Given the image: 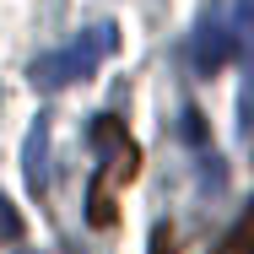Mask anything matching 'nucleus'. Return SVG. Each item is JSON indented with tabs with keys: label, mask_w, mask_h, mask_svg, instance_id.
I'll return each mask as SVG.
<instances>
[{
	"label": "nucleus",
	"mask_w": 254,
	"mask_h": 254,
	"mask_svg": "<svg viewBox=\"0 0 254 254\" xmlns=\"http://www.w3.org/2000/svg\"><path fill=\"white\" fill-rule=\"evenodd\" d=\"M87 135H92V152H98V179H92V195H87V216H92V227H114V190L125 179H135L141 152L114 114H98Z\"/></svg>",
	"instance_id": "obj_1"
},
{
	"label": "nucleus",
	"mask_w": 254,
	"mask_h": 254,
	"mask_svg": "<svg viewBox=\"0 0 254 254\" xmlns=\"http://www.w3.org/2000/svg\"><path fill=\"white\" fill-rule=\"evenodd\" d=\"M119 44V33H114V22H98V27H87V33H76L65 49L54 54H38L33 60V87H44V92H60V87H76V81H87L92 70H98L103 60L114 54Z\"/></svg>",
	"instance_id": "obj_2"
},
{
	"label": "nucleus",
	"mask_w": 254,
	"mask_h": 254,
	"mask_svg": "<svg viewBox=\"0 0 254 254\" xmlns=\"http://www.w3.org/2000/svg\"><path fill=\"white\" fill-rule=\"evenodd\" d=\"M233 27L227 22H216V16H205L200 22V33H195V70L200 76H216L222 65H227V54H233Z\"/></svg>",
	"instance_id": "obj_3"
},
{
	"label": "nucleus",
	"mask_w": 254,
	"mask_h": 254,
	"mask_svg": "<svg viewBox=\"0 0 254 254\" xmlns=\"http://www.w3.org/2000/svg\"><path fill=\"white\" fill-rule=\"evenodd\" d=\"M22 173H27V190L44 195L49 190V119L38 114L33 130H27V152H22Z\"/></svg>",
	"instance_id": "obj_4"
},
{
	"label": "nucleus",
	"mask_w": 254,
	"mask_h": 254,
	"mask_svg": "<svg viewBox=\"0 0 254 254\" xmlns=\"http://www.w3.org/2000/svg\"><path fill=\"white\" fill-rule=\"evenodd\" d=\"M222 254H254V200H249V211L238 216V227H233V238L222 244Z\"/></svg>",
	"instance_id": "obj_5"
},
{
	"label": "nucleus",
	"mask_w": 254,
	"mask_h": 254,
	"mask_svg": "<svg viewBox=\"0 0 254 254\" xmlns=\"http://www.w3.org/2000/svg\"><path fill=\"white\" fill-rule=\"evenodd\" d=\"M233 38L244 44V54H249V65H254V0H238V27H233Z\"/></svg>",
	"instance_id": "obj_6"
},
{
	"label": "nucleus",
	"mask_w": 254,
	"mask_h": 254,
	"mask_svg": "<svg viewBox=\"0 0 254 254\" xmlns=\"http://www.w3.org/2000/svg\"><path fill=\"white\" fill-rule=\"evenodd\" d=\"M16 233H22V216H16V211H11V200L0 195V238H16Z\"/></svg>",
	"instance_id": "obj_7"
},
{
	"label": "nucleus",
	"mask_w": 254,
	"mask_h": 254,
	"mask_svg": "<svg viewBox=\"0 0 254 254\" xmlns=\"http://www.w3.org/2000/svg\"><path fill=\"white\" fill-rule=\"evenodd\" d=\"M152 254H173V227H168V222H157V233H152Z\"/></svg>",
	"instance_id": "obj_8"
},
{
	"label": "nucleus",
	"mask_w": 254,
	"mask_h": 254,
	"mask_svg": "<svg viewBox=\"0 0 254 254\" xmlns=\"http://www.w3.org/2000/svg\"><path fill=\"white\" fill-rule=\"evenodd\" d=\"M22 254H33V249H22Z\"/></svg>",
	"instance_id": "obj_9"
}]
</instances>
